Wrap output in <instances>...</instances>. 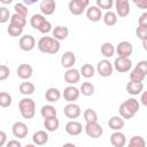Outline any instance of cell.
I'll use <instances>...</instances> for the list:
<instances>
[{
    "label": "cell",
    "instance_id": "obj_50",
    "mask_svg": "<svg viewBox=\"0 0 147 147\" xmlns=\"http://www.w3.org/2000/svg\"><path fill=\"white\" fill-rule=\"evenodd\" d=\"M6 139H7L6 132L5 131H0V147L6 145Z\"/></svg>",
    "mask_w": 147,
    "mask_h": 147
},
{
    "label": "cell",
    "instance_id": "obj_35",
    "mask_svg": "<svg viewBox=\"0 0 147 147\" xmlns=\"http://www.w3.org/2000/svg\"><path fill=\"white\" fill-rule=\"evenodd\" d=\"M83 116H84V119H85L86 123H90V122H98V114H96V111H95L94 109H92V108L85 109Z\"/></svg>",
    "mask_w": 147,
    "mask_h": 147
},
{
    "label": "cell",
    "instance_id": "obj_37",
    "mask_svg": "<svg viewBox=\"0 0 147 147\" xmlns=\"http://www.w3.org/2000/svg\"><path fill=\"white\" fill-rule=\"evenodd\" d=\"M11 95L7 92H1L0 93V106L2 108H7L11 105Z\"/></svg>",
    "mask_w": 147,
    "mask_h": 147
},
{
    "label": "cell",
    "instance_id": "obj_33",
    "mask_svg": "<svg viewBox=\"0 0 147 147\" xmlns=\"http://www.w3.org/2000/svg\"><path fill=\"white\" fill-rule=\"evenodd\" d=\"M95 74V69L92 64L90 63H85L83 64V67L80 68V75L84 77V78H92Z\"/></svg>",
    "mask_w": 147,
    "mask_h": 147
},
{
    "label": "cell",
    "instance_id": "obj_30",
    "mask_svg": "<svg viewBox=\"0 0 147 147\" xmlns=\"http://www.w3.org/2000/svg\"><path fill=\"white\" fill-rule=\"evenodd\" d=\"M123 103H124V106H125V107H126L133 115H136V114L139 111L140 103H139V101H138L137 99H134V98H130V99L125 100Z\"/></svg>",
    "mask_w": 147,
    "mask_h": 147
},
{
    "label": "cell",
    "instance_id": "obj_13",
    "mask_svg": "<svg viewBox=\"0 0 147 147\" xmlns=\"http://www.w3.org/2000/svg\"><path fill=\"white\" fill-rule=\"evenodd\" d=\"M39 9H40L41 14L45 16L53 15L56 9V2H55V0H41V2L39 5Z\"/></svg>",
    "mask_w": 147,
    "mask_h": 147
},
{
    "label": "cell",
    "instance_id": "obj_19",
    "mask_svg": "<svg viewBox=\"0 0 147 147\" xmlns=\"http://www.w3.org/2000/svg\"><path fill=\"white\" fill-rule=\"evenodd\" d=\"M126 91H127V93L131 94V95L141 94V92L144 91V84H142V82L130 80V82L126 84Z\"/></svg>",
    "mask_w": 147,
    "mask_h": 147
},
{
    "label": "cell",
    "instance_id": "obj_5",
    "mask_svg": "<svg viewBox=\"0 0 147 147\" xmlns=\"http://www.w3.org/2000/svg\"><path fill=\"white\" fill-rule=\"evenodd\" d=\"M85 133L93 139H98L103 134V129L98 122H90L85 125Z\"/></svg>",
    "mask_w": 147,
    "mask_h": 147
},
{
    "label": "cell",
    "instance_id": "obj_36",
    "mask_svg": "<svg viewBox=\"0 0 147 147\" xmlns=\"http://www.w3.org/2000/svg\"><path fill=\"white\" fill-rule=\"evenodd\" d=\"M130 147H145L146 141L141 136H133L129 141Z\"/></svg>",
    "mask_w": 147,
    "mask_h": 147
},
{
    "label": "cell",
    "instance_id": "obj_27",
    "mask_svg": "<svg viewBox=\"0 0 147 147\" xmlns=\"http://www.w3.org/2000/svg\"><path fill=\"white\" fill-rule=\"evenodd\" d=\"M102 20H103V23L107 26H114L117 23V14L114 13V11H111V10H107L103 14Z\"/></svg>",
    "mask_w": 147,
    "mask_h": 147
},
{
    "label": "cell",
    "instance_id": "obj_42",
    "mask_svg": "<svg viewBox=\"0 0 147 147\" xmlns=\"http://www.w3.org/2000/svg\"><path fill=\"white\" fill-rule=\"evenodd\" d=\"M96 6L103 10H110L114 6V0H96Z\"/></svg>",
    "mask_w": 147,
    "mask_h": 147
},
{
    "label": "cell",
    "instance_id": "obj_6",
    "mask_svg": "<svg viewBox=\"0 0 147 147\" xmlns=\"http://www.w3.org/2000/svg\"><path fill=\"white\" fill-rule=\"evenodd\" d=\"M132 67V61L130 60V57H116L115 61H114V69L119 72V74H123V72H127Z\"/></svg>",
    "mask_w": 147,
    "mask_h": 147
},
{
    "label": "cell",
    "instance_id": "obj_17",
    "mask_svg": "<svg viewBox=\"0 0 147 147\" xmlns=\"http://www.w3.org/2000/svg\"><path fill=\"white\" fill-rule=\"evenodd\" d=\"M16 72H17V76H18L21 79L28 80L29 78H31V76H32V74H33V69H32V67H31L30 64H28V63H22V64L18 65Z\"/></svg>",
    "mask_w": 147,
    "mask_h": 147
},
{
    "label": "cell",
    "instance_id": "obj_1",
    "mask_svg": "<svg viewBox=\"0 0 147 147\" xmlns=\"http://www.w3.org/2000/svg\"><path fill=\"white\" fill-rule=\"evenodd\" d=\"M37 47L41 53H46V54H56L59 53L61 45H60V40L55 39L54 37H41L38 42H37Z\"/></svg>",
    "mask_w": 147,
    "mask_h": 147
},
{
    "label": "cell",
    "instance_id": "obj_46",
    "mask_svg": "<svg viewBox=\"0 0 147 147\" xmlns=\"http://www.w3.org/2000/svg\"><path fill=\"white\" fill-rule=\"evenodd\" d=\"M134 68L139 69L144 75L147 76V60H141V61H139V62L136 64Z\"/></svg>",
    "mask_w": 147,
    "mask_h": 147
},
{
    "label": "cell",
    "instance_id": "obj_29",
    "mask_svg": "<svg viewBox=\"0 0 147 147\" xmlns=\"http://www.w3.org/2000/svg\"><path fill=\"white\" fill-rule=\"evenodd\" d=\"M116 53V48H115V46L111 44V42H103L102 45H101V54L106 57V59H109V57H111L114 54Z\"/></svg>",
    "mask_w": 147,
    "mask_h": 147
},
{
    "label": "cell",
    "instance_id": "obj_15",
    "mask_svg": "<svg viewBox=\"0 0 147 147\" xmlns=\"http://www.w3.org/2000/svg\"><path fill=\"white\" fill-rule=\"evenodd\" d=\"M83 131V125L82 123L77 122V121H69L65 124V132L69 136H79Z\"/></svg>",
    "mask_w": 147,
    "mask_h": 147
},
{
    "label": "cell",
    "instance_id": "obj_47",
    "mask_svg": "<svg viewBox=\"0 0 147 147\" xmlns=\"http://www.w3.org/2000/svg\"><path fill=\"white\" fill-rule=\"evenodd\" d=\"M138 25H145L147 26V11H144L139 18H138Z\"/></svg>",
    "mask_w": 147,
    "mask_h": 147
},
{
    "label": "cell",
    "instance_id": "obj_48",
    "mask_svg": "<svg viewBox=\"0 0 147 147\" xmlns=\"http://www.w3.org/2000/svg\"><path fill=\"white\" fill-rule=\"evenodd\" d=\"M133 3L140 9H147V0H132Z\"/></svg>",
    "mask_w": 147,
    "mask_h": 147
},
{
    "label": "cell",
    "instance_id": "obj_16",
    "mask_svg": "<svg viewBox=\"0 0 147 147\" xmlns=\"http://www.w3.org/2000/svg\"><path fill=\"white\" fill-rule=\"evenodd\" d=\"M102 9H100L98 6H90L86 9V17L91 22H99L102 18Z\"/></svg>",
    "mask_w": 147,
    "mask_h": 147
},
{
    "label": "cell",
    "instance_id": "obj_18",
    "mask_svg": "<svg viewBox=\"0 0 147 147\" xmlns=\"http://www.w3.org/2000/svg\"><path fill=\"white\" fill-rule=\"evenodd\" d=\"M110 142L114 147H124L126 145V137L121 131H114L110 136Z\"/></svg>",
    "mask_w": 147,
    "mask_h": 147
},
{
    "label": "cell",
    "instance_id": "obj_3",
    "mask_svg": "<svg viewBox=\"0 0 147 147\" xmlns=\"http://www.w3.org/2000/svg\"><path fill=\"white\" fill-rule=\"evenodd\" d=\"M30 24L33 29L38 30L40 33H48L52 31V24L49 21L46 20L45 15L42 14H34L30 18Z\"/></svg>",
    "mask_w": 147,
    "mask_h": 147
},
{
    "label": "cell",
    "instance_id": "obj_9",
    "mask_svg": "<svg viewBox=\"0 0 147 147\" xmlns=\"http://www.w3.org/2000/svg\"><path fill=\"white\" fill-rule=\"evenodd\" d=\"M18 45H20V48L22 51L30 52V51H32L36 47V39L31 34H24V36H22L20 38Z\"/></svg>",
    "mask_w": 147,
    "mask_h": 147
},
{
    "label": "cell",
    "instance_id": "obj_4",
    "mask_svg": "<svg viewBox=\"0 0 147 147\" xmlns=\"http://www.w3.org/2000/svg\"><path fill=\"white\" fill-rule=\"evenodd\" d=\"M96 71L101 77H105V78L110 77L113 75V71H114V64L108 59H103V60L98 62Z\"/></svg>",
    "mask_w": 147,
    "mask_h": 147
},
{
    "label": "cell",
    "instance_id": "obj_55",
    "mask_svg": "<svg viewBox=\"0 0 147 147\" xmlns=\"http://www.w3.org/2000/svg\"><path fill=\"white\" fill-rule=\"evenodd\" d=\"M0 2L3 3V5H9V3L13 2V0H0Z\"/></svg>",
    "mask_w": 147,
    "mask_h": 147
},
{
    "label": "cell",
    "instance_id": "obj_21",
    "mask_svg": "<svg viewBox=\"0 0 147 147\" xmlns=\"http://www.w3.org/2000/svg\"><path fill=\"white\" fill-rule=\"evenodd\" d=\"M125 125L124 118L119 115V116H111L108 121V126L113 130V131H121Z\"/></svg>",
    "mask_w": 147,
    "mask_h": 147
},
{
    "label": "cell",
    "instance_id": "obj_23",
    "mask_svg": "<svg viewBox=\"0 0 147 147\" xmlns=\"http://www.w3.org/2000/svg\"><path fill=\"white\" fill-rule=\"evenodd\" d=\"M53 37L57 40H64L67 39V37L69 36V29L64 25H56L53 30H52Z\"/></svg>",
    "mask_w": 147,
    "mask_h": 147
},
{
    "label": "cell",
    "instance_id": "obj_20",
    "mask_svg": "<svg viewBox=\"0 0 147 147\" xmlns=\"http://www.w3.org/2000/svg\"><path fill=\"white\" fill-rule=\"evenodd\" d=\"M75 62H76V55L72 52L68 51V52H64L62 54V56H61V65L63 68L70 69V68L74 67Z\"/></svg>",
    "mask_w": 147,
    "mask_h": 147
},
{
    "label": "cell",
    "instance_id": "obj_45",
    "mask_svg": "<svg viewBox=\"0 0 147 147\" xmlns=\"http://www.w3.org/2000/svg\"><path fill=\"white\" fill-rule=\"evenodd\" d=\"M10 70L6 64H1L0 65V80H6L9 77Z\"/></svg>",
    "mask_w": 147,
    "mask_h": 147
},
{
    "label": "cell",
    "instance_id": "obj_28",
    "mask_svg": "<svg viewBox=\"0 0 147 147\" xmlns=\"http://www.w3.org/2000/svg\"><path fill=\"white\" fill-rule=\"evenodd\" d=\"M18 90H20V93H21V94H23V95H31V94H33V93H34L36 86H34L32 83H30V82L25 80V82H23V83H21V84H20Z\"/></svg>",
    "mask_w": 147,
    "mask_h": 147
},
{
    "label": "cell",
    "instance_id": "obj_26",
    "mask_svg": "<svg viewBox=\"0 0 147 147\" xmlns=\"http://www.w3.org/2000/svg\"><path fill=\"white\" fill-rule=\"evenodd\" d=\"M44 126L46 129V131L48 132H54L59 129L60 126V121L57 119V117H51V118H45L44 121Z\"/></svg>",
    "mask_w": 147,
    "mask_h": 147
},
{
    "label": "cell",
    "instance_id": "obj_2",
    "mask_svg": "<svg viewBox=\"0 0 147 147\" xmlns=\"http://www.w3.org/2000/svg\"><path fill=\"white\" fill-rule=\"evenodd\" d=\"M18 109L24 119H31L36 115V102L31 98H23L18 102Z\"/></svg>",
    "mask_w": 147,
    "mask_h": 147
},
{
    "label": "cell",
    "instance_id": "obj_39",
    "mask_svg": "<svg viewBox=\"0 0 147 147\" xmlns=\"http://www.w3.org/2000/svg\"><path fill=\"white\" fill-rule=\"evenodd\" d=\"M14 10H15V13H17V14L24 16V17H26L28 14H29L28 7H26V5H25L24 2H17V3H15V6H14Z\"/></svg>",
    "mask_w": 147,
    "mask_h": 147
},
{
    "label": "cell",
    "instance_id": "obj_54",
    "mask_svg": "<svg viewBox=\"0 0 147 147\" xmlns=\"http://www.w3.org/2000/svg\"><path fill=\"white\" fill-rule=\"evenodd\" d=\"M142 48H144V49L147 52V38L142 40Z\"/></svg>",
    "mask_w": 147,
    "mask_h": 147
},
{
    "label": "cell",
    "instance_id": "obj_40",
    "mask_svg": "<svg viewBox=\"0 0 147 147\" xmlns=\"http://www.w3.org/2000/svg\"><path fill=\"white\" fill-rule=\"evenodd\" d=\"M146 75H144L139 69L134 68L131 72H130V80H138V82H144Z\"/></svg>",
    "mask_w": 147,
    "mask_h": 147
},
{
    "label": "cell",
    "instance_id": "obj_44",
    "mask_svg": "<svg viewBox=\"0 0 147 147\" xmlns=\"http://www.w3.org/2000/svg\"><path fill=\"white\" fill-rule=\"evenodd\" d=\"M136 34L141 40L146 39L147 38V26H145V25H138L137 29H136Z\"/></svg>",
    "mask_w": 147,
    "mask_h": 147
},
{
    "label": "cell",
    "instance_id": "obj_14",
    "mask_svg": "<svg viewBox=\"0 0 147 147\" xmlns=\"http://www.w3.org/2000/svg\"><path fill=\"white\" fill-rule=\"evenodd\" d=\"M116 14L119 17H126L130 14V3L129 0H115Z\"/></svg>",
    "mask_w": 147,
    "mask_h": 147
},
{
    "label": "cell",
    "instance_id": "obj_10",
    "mask_svg": "<svg viewBox=\"0 0 147 147\" xmlns=\"http://www.w3.org/2000/svg\"><path fill=\"white\" fill-rule=\"evenodd\" d=\"M79 95H80L79 88H77V87L74 86V85L67 86V87L63 90V92H62V96H63L64 100L68 101V102H74V101H76V100L79 98Z\"/></svg>",
    "mask_w": 147,
    "mask_h": 147
},
{
    "label": "cell",
    "instance_id": "obj_7",
    "mask_svg": "<svg viewBox=\"0 0 147 147\" xmlns=\"http://www.w3.org/2000/svg\"><path fill=\"white\" fill-rule=\"evenodd\" d=\"M63 113H64V116L68 117L69 119H76V118H78L80 116L82 109L75 102H69L67 106H64Z\"/></svg>",
    "mask_w": 147,
    "mask_h": 147
},
{
    "label": "cell",
    "instance_id": "obj_25",
    "mask_svg": "<svg viewBox=\"0 0 147 147\" xmlns=\"http://www.w3.org/2000/svg\"><path fill=\"white\" fill-rule=\"evenodd\" d=\"M68 7H69V11H70L72 15H75V16L82 15L83 11L86 9V8H85L78 0H70Z\"/></svg>",
    "mask_w": 147,
    "mask_h": 147
},
{
    "label": "cell",
    "instance_id": "obj_51",
    "mask_svg": "<svg viewBox=\"0 0 147 147\" xmlns=\"http://www.w3.org/2000/svg\"><path fill=\"white\" fill-rule=\"evenodd\" d=\"M6 145H7V147H21L22 146V144L18 140H10Z\"/></svg>",
    "mask_w": 147,
    "mask_h": 147
},
{
    "label": "cell",
    "instance_id": "obj_31",
    "mask_svg": "<svg viewBox=\"0 0 147 147\" xmlns=\"http://www.w3.org/2000/svg\"><path fill=\"white\" fill-rule=\"evenodd\" d=\"M40 114L44 118H51V117H55L57 115V111L55 109V107H53L52 105H46L41 107Z\"/></svg>",
    "mask_w": 147,
    "mask_h": 147
},
{
    "label": "cell",
    "instance_id": "obj_56",
    "mask_svg": "<svg viewBox=\"0 0 147 147\" xmlns=\"http://www.w3.org/2000/svg\"><path fill=\"white\" fill-rule=\"evenodd\" d=\"M63 146H75V144H71V142H69V144H63Z\"/></svg>",
    "mask_w": 147,
    "mask_h": 147
},
{
    "label": "cell",
    "instance_id": "obj_34",
    "mask_svg": "<svg viewBox=\"0 0 147 147\" xmlns=\"http://www.w3.org/2000/svg\"><path fill=\"white\" fill-rule=\"evenodd\" d=\"M79 91H80V93H82L83 95H85V96L93 95V93H94V85H93L92 83H90V82H84V83L80 85Z\"/></svg>",
    "mask_w": 147,
    "mask_h": 147
},
{
    "label": "cell",
    "instance_id": "obj_11",
    "mask_svg": "<svg viewBox=\"0 0 147 147\" xmlns=\"http://www.w3.org/2000/svg\"><path fill=\"white\" fill-rule=\"evenodd\" d=\"M133 52V46L130 41H121L116 46V53L121 57H130V55Z\"/></svg>",
    "mask_w": 147,
    "mask_h": 147
},
{
    "label": "cell",
    "instance_id": "obj_38",
    "mask_svg": "<svg viewBox=\"0 0 147 147\" xmlns=\"http://www.w3.org/2000/svg\"><path fill=\"white\" fill-rule=\"evenodd\" d=\"M23 29L24 28H20V26H16V25H13L9 23V25L7 28V32L10 37H20L23 33Z\"/></svg>",
    "mask_w": 147,
    "mask_h": 147
},
{
    "label": "cell",
    "instance_id": "obj_22",
    "mask_svg": "<svg viewBox=\"0 0 147 147\" xmlns=\"http://www.w3.org/2000/svg\"><path fill=\"white\" fill-rule=\"evenodd\" d=\"M47 141H48V133L44 130H39L34 132L32 136V142L37 146H42L47 144Z\"/></svg>",
    "mask_w": 147,
    "mask_h": 147
},
{
    "label": "cell",
    "instance_id": "obj_41",
    "mask_svg": "<svg viewBox=\"0 0 147 147\" xmlns=\"http://www.w3.org/2000/svg\"><path fill=\"white\" fill-rule=\"evenodd\" d=\"M118 111H119V115L124 118V119H131V118H133L134 117V115L124 106V103L122 102L121 105H119V108H118Z\"/></svg>",
    "mask_w": 147,
    "mask_h": 147
},
{
    "label": "cell",
    "instance_id": "obj_52",
    "mask_svg": "<svg viewBox=\"0 0 147 147\" xmlns=\"http://www.w3.org/2000/svg\"><path fill=\"white\" fill-rule=\"evenodd\" d=\"M78 1H79V2L87 9V7H88V5H90V0H78Z\"/></svg>",
    "mask_w": 147,
    "mask_h": 147
},
{
    "label": "cell",
    "instance_id": "obj_24",
    "mask_svg": "<svg viewBox=\"0 0 147 147\" xmlns=\"http://www.w3.org/2000/svg\"><path fill=\"white\" fill-rule=\"evenodd\" d=\"M61 96H62V93H61V91H60L59 88H56V87H49V88L45 92V99H46L48 102H51V103L59 101Z\"/></svg>",
    "mask_w": 147,
    "mask_h": 147
},
{
    "label": "cell",
    "instance_id": "obj_32",
    "mask_svg": "<svg viewBox=\"0 0 147 147\" xmlns=\"http://www.w3.org/2000/svg\"><path fill=\"white\" fill-rule=\"evenodd\" d=\"M10 24L16 25V26H20V28H24L25 24H26V17L17 14V13H15L10 17Z\"/></svg>",
    "mask_w": 147,
    "mask_h": 147
},
{
    "label": "cell",
    "instance_id": "obj_12",
    "mask_svg": "<svg viewBox=\"0 0 147 147\" xmlns=\"http://www.w3.org/2000/svg\"><path fill=\"white\" fill-rule=\"evenodd\" d=\"M80 70L75 68L67 69V71L64 72V82L70 85H75L80 80Z\"/></svg>",
    "mask_w": 147,
    "mask_h": 147
},
{
    "label": "cell",
    "instance_id": "obj_49",
    "mask_svg": "<svg viewBox=\"0 0 147 147\" xmlns=\"http://www.w3.org/2000/svg\"><path fill=\"white\" fill-rule=\"evenodd\" d=\"M140 102L147 107V91H142L141 92V95H140Z\"/></svg>",
    "mask_w": 147,
    "mask_h": 147
},
{
    "label": "cell",
    "instance_id": "obj_43",
    "mask_svg": "<svg viewBox=\"0 0 147 147\" xmlns=\"http://www.w3.org/2000/svg\"><path fill=\"white\" fill-rule=\"evenodd\" d=\"M9 17H11V15H10V13H9V9H7L6 7H1L0 8V23H6V22H8L10 18Z\"/></svg>",
    "mask_w": 147,
    "mask_h": 147
},
{
    "label": "cell",
    "instance_id": "obj_53",
    "mask_svg": "<svg viewBox=\"0 0 147 147\" xmlns=\"http://www.w3.org/2000/svg\"><path fill=\"white\" fill-rule=\"evenodd\" d=\"M25 5H28V6H30V5H33V3H36L37 1H39V0H22Z\"/></svg>",
    "mask_w": 147,
    "mask_h": 147
},
{
    "label": "cell",
    "instance_id": "obj_8",
    "mask_svg": "<svg viewBox=\"0 0 147 147\" xmlns=\"http://www.w3.org/2000/svg\"><path fill=\"white\" fill-rule=\"evenodd\" d=\"M11 132H13V136L15 138L23 139L28 136L29 129H28V125L24 122H15L11 126Z\"/></svg>",
    "mask_w": 147,
    "mask_h": 147
}]
</instances>
